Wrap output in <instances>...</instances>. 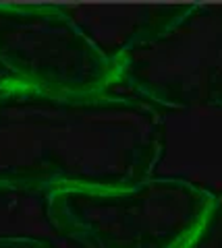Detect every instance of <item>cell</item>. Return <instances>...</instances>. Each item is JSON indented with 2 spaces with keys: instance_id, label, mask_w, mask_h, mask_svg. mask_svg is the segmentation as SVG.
Masks as SVG:
<instances>
[{
  "instance_id": "obj_1",
  "label": "cell",
  "mask_w": 222,
  "mask_h": 248,
  "mask_svg": "<svg viewBox=\"0 0 222 248\" xmlns=\"http://www.w3.org/2000/svg\"><path fill=\"white\" fill-rule=\"evenodd\" d=\"M162 153L164 120L141 99L0 85V188H127Z\"/></svg>"
},
{
  "instance_id": "obj_2",
  "label": "cell",
  "mask_w": 222,
  "mask_h": 248,
  "mask_svg": "<svg viewBox=\"0 0 222 248\" xmlns=\"http://www.w3.org/2000/svg\"><path fill=\"white\" fill-rule=\"evenodd\" d=\"M216 195L185 178H148L127 188H58L50 223L85 248H183Z\"/></svg>"
},
{
  "instance_id": "obj_3",
  "label": "cell",
  "mask_w": 222,
  "mask_h": 248,
  "mask_svg": "<svg viewBox=\"0 0 222 248\" xmlns=\"http://www.w3.org/2000/svg\"><path fill=\"white\" fill-rule=\"evenodd\" d=\"M117 81L162 108L222 110V4H183L114 56Z\"/></svg>"
},
{
  "instance_id": "obj_4",
  "label": "cell",
  "mask_w": 222,
  "mask_h": 248,
  "mask_svg": "<svg viewBox=\"0 0 222 248\" xmlns=\"http://www.w3.org/2000/svg\"><path fill=\"white\" fill-rule=\"evenodd\" d=\"M0 64L46 91L102 93L117 83L114 56L50 4H0Z\"/></svg>"
},
{
  "instance_id": "obj_5",
  "label": "cell",
  "mask_w": 222,
  "mask_h": 248,
  "mask_svg": "<svg viewBox=\"0 0 222 248\" xmlns=\"http://www.w3.org/2000/svg\"><path fill=\"white\" fill-rule=\"evenodd\" d=\"M183 248H222V195H216L204 221Z\"/></svg>"
},
{
  "instance_id": "obj_6",
  "label": "cell",
  "mask_w": 222,
  "mask_h": 248,
  "mask_svg": "<svg viewBox=\"0 0 222 248\" xmlns=\"http://www.w3.org/2000/svg\"><path fill=\"white\" fill-rule=\"evenodd\" d=\"M0 248H52L48 242L32 236H0Z\"/></svg>"
}]
</instances>
